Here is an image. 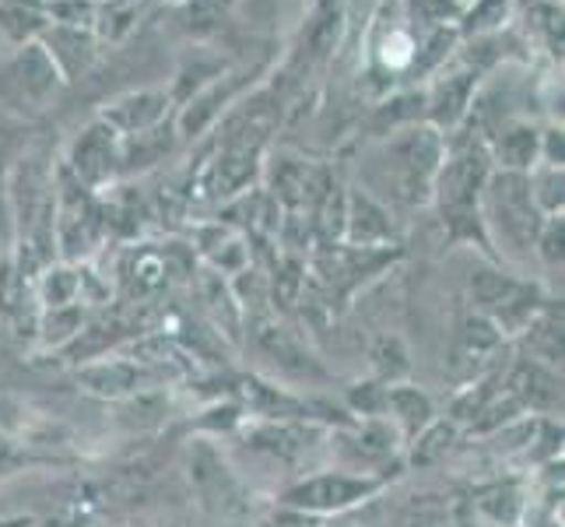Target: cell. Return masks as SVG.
<instances>
[{
	"mask_svg": "<svg viewBox=\"0 0 565 527\" xmlns=\"http://www.w3.org/2000/svg\"><path fill=\"white\" fill-rule=\"evenodd\" d=\"M18 4H25V0H18Z\"/></svg>",
	"mask_w": 565,
	"mask_h": 527,
	"instance_id": "20",
	"label": "cell"
},
{
	"mask_svg": "<svg viewBox=\"0 0 565 527\" xmlns=\"http://www.w3.org/2000/svg\"><path fill=\"white\" fill-rule=\"evenodd\" d=\"M544 214L534 204L531 176L502 169L489 176L481 193V229L492 253H505L510 261H523L534 253Z\"/></svg>",
	"mask_w": 565,
	"mask_h": 527,
	"instance_id": "1",
	"label": "cell"
},
{
	"mask_svg": "<svg viewBox=\"0 0 565 527\" xmlns=\"http://www.w3.org/2000/svg\"><path fill=\"white\" fill-rule=\"evenodd\" d=\"M253 527H327V520L313 517V514H302V510H291V506H281V503H270L253 517Z\"/></svg>",
	"mask_w": 565,
	"mask_h": 527,
	"instance_id": "18",
	"label": "cell"
},
{
	"mask_svg": "<svg viewBox=\"0 0 565 527\" xmlns=\"http://www.w3.org/2000/svg\"><path fill=\"white\" fill-rule=\"evenodd\" d=\"M113 166H116L113 130H106V127L88 130L85 138L77 141V148H74V169H77V176L88 180V183H99Z\"/></svg>",
	"mask_w": 565,
	"mask_h": 527,
	"instance_id": "14",
	"label": "cell"
},
{
	"mask_svg": "<svg viewBox=\"0 0 565 527\" xmlns=\"http://www.w3.org/2000/svg\"><path fill=\"white\" fill-rule=\"evenodd\" d=\"M394 482H397L394 475H362V472H348V467L330 464V467H313V472H302L291 482H285L275 503L330 520V517L352 514L359 506L373 503Z\"/></svg>",
	"mask_w": 565,
	"mask_h": 527,
	"instance_id": "3",
	"label": "cell"
},
{
	"mask_svg": "<svg viewBox=\"0 0 565 527\" xmlns=\"http://www.w3.org/2000/svg\"><path fill=\"white\" fill-rule=\"evenodd\" d=\"M327 454L362 475H404V440L386 419H348L327 429Z\"/></svg>",
	"mask_w": 565,
	"mask_h": 527,
	"instance_id": "7",
	"label": "cell"
},
{
	"mask_svg": "<svg viewBox=\"0 0 565 527\" xmlns=\"http://www.w3.org/2000/svg\"><path fill=\"white\" fill-rule=\"evenodd\" d=\"M552 299L544 296L541 285H534L527 278H516V275H510V271L484 267V271H475V275H471V306H475V314H481L484 320H492L499 327V335L510 345L531 327V320Z\"/></svg>",
	"mask_w": 565,
	"mask_h": 527,
	"instance_id": "6",
	"label": "cell"
},
{
	"mask_svg": "<svg viewBox=\"0 0 565 527\" xmlns=\"http://www.w3.org/2000/svg\"><path fill=\"white\" fill-rule=\"evenodd\" d=\"M502 387L516 398L527 415L555 419L562 415V369L520 356L502 366Z\"/></svg>",
	"mask_w": 565,
	"mask_h": 527,
	"instance_id": "10",
	"label": "cell"
},
{
	"mask_svg": "<svg viewBox=\"0 0 565 527\" xmlns=\"http://www.w3.org/2000/svg\"><path fill=\"white\" fill-rule=\"evenodd\" d=\"M510 348V341H505L499 335V327L492 320H484L481 314H467L457 327L454 335V348H450V369L454 377H460V383H471L484 373H495V359L502 356V351Z\"/></svg>",
	"mask_w": 565,
	"mask_h": 527,
	"instance_id": "9",
	"label": "cell"
},
{
	"mask_svg": "<svg viewBox=\"0 0 565 527\" xmlns=\"http://www.w3.org/2000/svg\"><path fill=\"white\" fill-rule=\"evenodd\" d=\"M159 116H162L159 95H138V99H127V103L116 106V113L109 116V120L127 134H141L159 120Z\"/></svg>",
	"mask_w": 565,
	"mask_h": 527,
	"instance_id": "16",
	"label": "cell"
},
{
	"mask_svg": "<svg viewBox=\"0 0 565 527\" xmlns=\"http://www.w3.org/2000/svg\"><path fill=\"white\" fill-rule=\"evenodd\" d=\"M475 506V517L478 524H489V527H520L523 514H527V503H531V482L510 475V478H492V482H481L467 493Z\"/></svg>",
	"mask_w": 565,
	"mask_h": 527,
	"instance_id": "11",
	"label": "cell"
},
{
	"mask_svg": "<svg viewBox=\"0 0 565 527\" xmlns=\"http://www.w3.org/2000/svg\"><path fill=\"white\" fill-rule=\"evenodd\" d=\"M443 166V145L433 130H412L404 138L383 145L365 166V180L376 193L394 204H425L436 190Z\"/></svg>",
	"mask_w": 565,
	"mask_h": 527,
	"instance_id": "2",
	"label": "cell"
},
{
	"mask_svg": "<svg viewBox=\"0 0 565 527\" xmlns=\"http://www.w3.org/2000/svg\"><path fill=\"white\" fill-rule=\"evenodd\" d=\"M225 527H253V520H243V524H225Z\"/></svg>",
	"mask_w": 565,
	"mask_h": 527,
	"instance_id": "19",
	"label": "cell"
},
{
	"mask_svg": "<svg viewBox=\"0 0 565 527\" xmlns=\"http://www.w3.org/2000/svg\"><path fill=\"white\" fill-rule=\"evenodd\" d=\"M186 475H190L193 496H198V503L211 517H218L225 524H243L260 514L257 503H253L249 485L243 482L236 467L228 464V457L218 451L214 440H193Z\"/></svg>",
	"mask_w": 565,
	"mask_h": 527,
	"instance_id": "5",
	"label": "cell"
},
{
	"mask_svg": "<svg viewBox=\"0 0 565 527\" xmlns=\"http://www.w3.org/2000/svg\"><path fill=\"white\" fill-rule=\"evenodd\" d=\"M383 419L397 429V436L404 443H412L428 422L439 419V412H436V401L428 398L422 387L401 380V383L383 387Z\"/></svg>",
	"mask_w": 565,
	"mask_h": 527,
	"instance_id": "12",
	"label": "cell"
},
{
	"mask_svg": "<svg viewBox=\"0 0 565 527\" xmlns=\"http://www.w3.org/2000/svg\"><path fill=\"white\" fill-rule=\"evenodd\" d=\"M77 380L85 383L88 394L106 398V401H134L148 394L154 387H166L180 380L177 369L145 362L138 356H95L77 369Z\"/></svg>",
	"mask_w": 565,
	"mask_h": 527,
	"instance_id": "8",
	"label": "cell"
},
{
	"mask_svg": "<svg viewBox=\"0 0 565 527\" xmlns=\"http://www.w3.org/2000/svg\"><path fill=\"white\" fill-rule=\"evenodd\" d=\"M369 362H373V380L380 383H401L412 373V351L397 335H383L369 348Z\"/></svg>",
	"mask_w": 565,
	"mask_h": 527,
	"instance_id": "15",
	"label": "cell"
},
{
	"mask_svg": "<svg viewBox=\"0 0 565 527\" xmlns=\"http://www.w3.org/2000/svg\"><path fill=\"white\" fill-rule=\"evenodd\" d=\"M457 440H460V429L446 415H439L436 422H428L412 443H404V467H433L446 461L457 446Z\"/></svg>",
	"mask_w": 565,
	"mask_h": 527,
	"instance_id": "13",
	"label": "cell"
},
{
	"mask_svg": "<svg viewBox=\"0 0 565 527\" xmlns=\"http://www.w3.org/2000/svg\"><path fill=\"white\" fill-rule=\"evenodd\" d=\"M489 159L478 148H463L454 159H443L436 176V193L443 208V222L450 225L454 240H478L481 250H489L481 229V193L489 183ZM492 253V250H489Z\"/></svg>",
	"mask_w": 565,
	"mask_h": 527,
	"instance_id": "4",
	"label": "cell"
},
{
	"mask_svg": "<svg viewBox=\"0 0 565 527\" xmlns=\"http://www.w3.org/2000/svg\"><path fill=\"white\" fill-rule=\"evenodd\" d=\"M534 130H513L502 138V148H499V159L510 172H523L527 166H534Z\"/></svg>",
	"mask_w": 565,
	"mask_h": 527,
	"instance_id": "17",
	"label": "cell"
}]
</instances>
